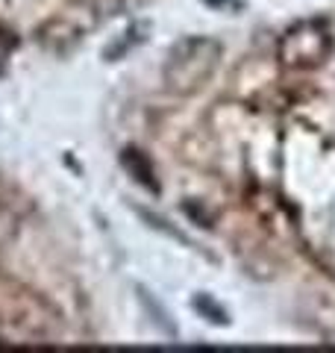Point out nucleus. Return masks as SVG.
<instances>
[{
  "mask_svg": "<svg viewBox=\"0 0 335 353\" xmlns=\"http://www.w3.org/2000/svg\"><path fill=\"white\" fill-rule=\"evenodd\" d=\"M223 57L221 41L209 39V36H188L180 39L168 50L165 57V68H162V83L171 94H197L203 88L212 74L218 71Z\"/></svg>",
  "mask_w": 335,
  "mask_h": 353,
  "instance_id": "obj_1",
  "label": "nucleus"
},
{
  "mask_svg": "<svg viewBox=\"0 0 335 353\" xmlns=\"http://www.w3.org/2000/svg\"><path fill=\"white\" fill-rule=\"evenodd\" d=\"M332 48L335 41L329 27L318 18H309L283 32V39L276 44V57L292 71H312L321 68L332 57Z\"/></svg>",
  "mask_w": 335,
  "mask_h": 353,
  "instance_id": "obj_2",
  "label": "nucleus"
}]
</instances>
